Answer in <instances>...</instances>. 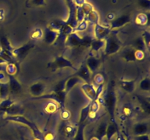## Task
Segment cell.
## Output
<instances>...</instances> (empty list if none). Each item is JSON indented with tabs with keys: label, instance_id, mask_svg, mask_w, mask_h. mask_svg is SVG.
<instances>
[{
	"label": "cell",
	"instance_id": "cell-1",
	"mask_svg": "<svg viewBox=\"0 0 150 140\" xmlns=\"http://www.w3.org/2000/svg\"><path fill=\"white\" fill-rule=\"evenodd\" d=\"M120 29L111 30L105 39V52L106 55H112L121 49L122 42L118 36Z\"/></svg>",
	"mask_w": 150,
	"mask_h": 140
},
{
	"label": "cell",
	"instance_id": "cell-2",
	"mask_svg": "<svg viewBox=\"0 0 150 140\" xmlns=\"http://www.w3.org/2000/svg\"><path fill=\"white\" fill-rule=\"evenodd\" d=\"M93 38L89 35L81 37L76 32H73L67 36L66 45L68 47H86L90 46L91 42L93 40Z\"/></svg>",
	"mask_w": 150,
	"mask_h": 140
},
{
	"label": "cell",
	"instance_id": "cell-3",
	"mask_svg": "<svg viewBox=\"0 0 150 140\" xmlns=\"http://www.w3.org/2000/svg\"><path fill=\"white\" fill-rule=\"evenodd\" d=\"M67 92L65 90L59 92H54L52 91L50 93H46V94H42L41 96H38V97H34L35 99H50L57 102L59 105L62 107V110L64 109V101H65V97Z\"/></svg>",
	"mask_w": 150,
	"mask_h": 140
},
{
	"label": "cell",
	"instance_id": "cell-4",
	"mask_svg": "<svg viewBox=\"0 0 150 140\" xmlns=\"http://www.w3.org/2000/svg\"><path fill=\"white\" fill-rule=\"evenodd\" d=\"M51 68L59 69V68H71L77 71L78 69L73 64V63L68 59L63 56H59L56 58V59L49 65Z\"/></svg>",
	"mask_w": 150,
	"mask_h": 140
},
{
	"label": "cell",
	"instance_id": "cell-5",
	"mask_svg": "<svg viewBox=\"0 0 150 140\" xmlns=\"http://www.w3.org/2000/svg\"><path fill=\"white\" fill-rule=\"evenodd\" d=\"M34 47H35V44L32 43V42H29V43L26 44V45H23L20 48L13 49V50L12 51V53H13L15 58H17V59L21 61L26 56L29 50Z\"/></svg>",
	"mask_w": 150,
	"mask_h": 140
},
{
	"label": "cell",
	"instance_id": "cell-6",
	"mask_svg": "<svg viewBox=\"0 0 150 140\" xmlns=\"http://www.w3.org/2000/svg\"><path fill=\"white\" fill-rule=\"evenodd\" d=\"M131 20V18L129 15H124L120 17L114 19L111 23V26H110V29L111 30H117V29H120L122 27L126 25L127 23H130Z\"/></svg>",
	"mask_w": 150,
	"mask_h": 140
},
{
	"label": "cell",
	"instance_id": "cell-7",
	"mask_svg": "<svg viewBox=\"0 0 150 140\" xmlns=\"http://www.w3.org/2000/svg\"><path fill=\"white\" fill-rule=\"evenodd\" d=\"M43 36L45 42L48 45H52L59 36V32L51 29L50 26H48L45 29V34Z\"/></svg>",
	"mask_w": 150,
	"mask_h": 140
},
{
	"label": "cell",
	"instance_id": "cell-8",
	"mask_svg": "<svg viewBox=\"0 0 150 140\" xmlns=\"http://www.w3.org/2000/svg\"><path fill=\"white\" fill-rule=\"evenodd\" d=\"M109 27H105L99 23L95 25V35L97 39L105 40L111 32Z\"/></svg>",
	"mask_w": 150,
	"mask_h": 140
},
{
	"label": "cell",
	"instance_id": "cell-9",
	"mask_svg": "<svg viewBox=\"0 0 150 140\" xmlns=\"http://www.w3.org/2000/svg\"><path fill=\"white\" fill-rule=\"evenodd\" d=\"M105 106L108 109L111 118L114 117V109H115V104H116V96L114 91H110L107 94V96L105 98Z\"/></svg>",
	"mask_w": 150,
	"mask_h": 140
},
{
	"label": "cell",
	"instance_id": "cell-10",
	"mask_svg": "<svg viewBox=\"0 0 150 140\" xmlns=\"http://www.w3.org/2000/svg\"><path fill=\"white\" fill-rule=\"evenodd\" d=\"M9 90L13 94H18L22 90V86L14 75L8 74Z\"/></svg>",
	"mask_w": 150,
	"mask_h": 140
},
{
	"label": "cell",
	"instance_id": "cell-11",
	"mask_svg": "<svg viewBox=\"0 0 150 140\" xmlns=\"http://www.w3.org/2000/svg\"><path fill=\"white\" fill-rule=\"evenodd\" d=\"M76 75L80 77L83 81L86 82V83H91V81H92V76H91L92 75V72L89 71L86 64L83 65L79 69L77 70Z\"/></svg>",
	"mask_w": 150,
	"mask_h": 140
},
{
	"label": "cell",
	"instance_id": "cell-12",
	"mask_svg": "<svg viewBox=\"0 0 150 140\" xmlns=\"http://www.w3.org/2000/svg\"><path fill=\"white\" fill-rule=\"evenodd\" d=\"M45 88H46V85L41 82L35 83L32 85L29 88V91L34 96V97H38L44 94Z\"/></svg>",
	"mask_w": 150,
	"mask_h": 140
},
{
	"label": "cell",
	"instance_id": "cell-13",
	"mask_svg": "<svg viewBox=\"0 0 150 140\" xmlns=\"http://www.w3.org/2000/svg\"><path fill=\"white\" fill-rule=\"evenodd\" d=\"M86 66L89 69V71L92 73L95 72L99 68L100 65V61L99 58H97L94 56H91L86 60Z\"/></svg>",
	"mask_w": 150,
	"mask_h": 140
},
{
	"label": "cell",
	"instance_id": "cell-14",
	"mask_svg": "<svg viewBox=\"0 0 150 140\" xmlns=\"http://www.w3.org/2000/svg\"><path fill=\"white\" fill-rule=\"evenodd\" d=\"M8 119L10 120L16 121V122H20V123H22L26 124V125H27L28 126L30 127V128H32L35 132H36V131H38V130L37 129L36 127H35V125H34L33 123L30 122V121L28 120L25 117L21 116V115H13V116H10Z\"/></svg>",
	"mask_w": 150,
	"mask_h": 140
},
{
	"label": "cell",
	"instance_id": "cell-15",
	"mask_svg": "<svg viewBox=\"0 0 150 140\" xmlns=\"http://www.w3.org/2000/svg\"><path fill=\"white\" fill-rule=\"evenodd\" d=\"M82 89L83 90L84 93H86V96L90 99L91 101L95 99L96 95V88L92 83H85L82 85Z\"/></svg>",
	"mask_w": 150,
	"mask_h": 140
},
{
	"label": "cell",
	"instance_id": "cell-16",
	"mask_svg": "<svg viewBox=\"0 0 150 140\" xmlns=\"http://www.w3.org/2000/svg\"><path fill=\"white\" fill-rule=\"evenodd\" d=\"M81 82H83L80 77H79L78 76H73V77H70L69 79H67L65 83V88H64V90L66 92H68L69 90H71L76 84L78 83H80Z\"/></svg>",
	"mask_w": 150,
	"mask_h": 140
},
{
	"label": "cell",
	"instance_id": "cell-17",
	"mask_svg": "<svg viewBox=\"0 0 150 140\" xmlns=\"http://www.w3.org/2000/svg\"><path fill=\"white\" fill-rule=\"evenodd\" d=\"M136 50L134 48H129L125 49L123 51V58L127 61H135L136 60Z\"/></svg>",
	"mask_w": 150,
	"mask_h": 140
},
{
	"label": "cell",
	"instance_id": "cell-18",
	"mask_svg": "<svg viewBox=\"0 0 150 140\" xmlns=\"http://www.w3.org/2000/svg\"><path fill=\"white\" fill-rule=\"evenodd\" d=\"M91 49L94 52H97L102 49L103 47H105V40H101V39H94L91 42Z\"/></svg>",
	"mask_w": 150,
	"mask_h": 140
},
{
	"label": "cell",
	"instance_id": "cell-19",
	"mask_svg": "<svg viewBox=\"0 0 150 140\" xmlns=\"http://www.w3.org/2000/svg\"><path fill=\"white\" fill-rule=\"evenodd\" d=\"M121 87L123 90H125L127 93H132L133 90H135V81L132 80V81H122L121 83Z\"/></svg>",
	"mask_w": 150,
	"mask_h": 140
},
{
	"label": "cell",
	"instance_id": "cell-20",
	"mask_svg": "<svg viewBox=\"0 0 150 140\" xmlns=\"http://www.w3.org/2000/svg\"><path fill=\"white\" fill-rule=\"evenodd\" d=\"M88 21V23H92V24L95 25L97 23H99V15H98V13L95 10H92L89 14H88L86 17H84Z\"/></svg>",
	"mask_w": 150,
	"mask_h": 140
},
{
	"label": "cell",
	"instance_id": "cell-21",
	"mask_svg": "<svg viewBox=\"0 0 150 140\" xmlns=\"http://www.w3.org/2000/svg\"><path fill=\"white\" fill-rule=\"evenodd\" d=\"M147 125L144 123H139L135 126V133L137 135H143L147 130Z\"/></svg>",
	"mask_w": 150,
	"mask_h": 140
},
{
	"label": "cell",
	"instance_id": "cell-22",
	"mask_svg": "<svg viewBox=\"0 0 150 140\" xmlns=\"http://www.w3.org/2000/svg\"><path fill=\"white\" fill-rule=\"evenodd\" d=\"M88 26V21L86 20V19L83 18V20L81 21L80 23L77 25L76 28L73 30V32H83V31H85L86 29H87Z\"/></svg>",
	"mask_w": 150,
	"mask_h": 140
},
{
	"label": "cell",
	"instance_id": "cell-23",
	"mask_svg": "<svg viewBox=\"0 0 150 140\" xmlns=\"http://www.w3.org/2000/svg\"><path fill=\"white\" fill-rule=\"evenodd\" d=\"M81 9V11L82 13H83L84 15V17H86L88 14L91 13L93 10V7H92V4H89V3H86L84 2L82 5L80 6Z\"/></svg>",
	"mask_w": 150,
	"mask_h": 140
},
{
	"label": "cell",
	"instance_id": "cell-24",
	"mask_svg": "<svg viewBox=\"0 0 150 140\" xmlns=\"http://www.w3.org/2000/svg\"><path fill=\"white\" fill-rule=\"evenodd\" d=\"M43 36V32L41 29L40 28H37L35 29L33 32L31 34V38L34 40H37V39H39L40 38L42 37Z\"/></svg>",
	"mask_w": 150,
	"mask_h": 140
},
{
	"label": "cell",
	"instance_id": "cell-25",
	"mask_svg": "<svg viewBox=\"0 0 150 140\" xmlns=\"http://www.w3.org/2000/svg\"><path fill=\"white\" fill-rule=\"evenodd\" d=\"M140 89L144 91H149L150 89V80L149 77H146L140 83Z\"/></svg>",
	"mask_w": 150,
	"mask_h": 140
},
{
	"label": "cell",
	"instance_id": "cell-26",
	"mask_svg": "<svg viewBox=\"0 0 150 140\" xmlns=\"http://www.w3.org/2000/svg\"><path fill=\"white\" fill-rule=\"evenodd\" d=\"M16 70H17V68H16V64H13V63H10V64H8L6 66V71L8 73V74H11V75H15L16 72Z\"/></svg>",
	"mask_w": 150,
	"mask_h": 140
},
{
	"label": "cell",
	"instance_id": "cell-27",
	"mask_svg": "<svg viewBox=\"0 0 150 140\" xmlns=\"http://www.w3.org/2000/svg\"><path fill=\"white\" fill-rule=\"evenodd\" d=\"M148 20V17L145 15L144 14H140L137 16L136 18V23L140 25H144L147 22Z\"/></svg>",
	"mask_w": 150,
	"mask_h": 140
},
{
	"label": "cell",
	"instance_id": "cell-28",
	"mask_svg": "<svg viewBox=\"0 0 150 140\" xmlns=\"http://www.w3.org/2000/svg\"><path fill=\"white\" fill-rule=\"evenodd\" d=\"M142 39H143L144 42V44H145V45H146V47L148 48V49H149V39H150L149 32H147V31H146V32L144 33Z\"/></svg>",
	"mask_w": 150,
	"mask_h": 140
},
{
	"label": "cell",
	"instance_id": "cell-29",
	"mask_svg": "<svg viewBox=\"0 0 150 140\" xmlns=\"http://www.w3.org/2000/svg\"><path fill=\"white\" fill-rule=\"evenodd\" d=\"M139 4L144 9L149 10L150 7L149 0H139Z\"/></svg>",
	"mask_w": 150,
	"mask_h": 140
},
{
	"label": "cell",
	"instance_id": "cell-30",
	"mask_svg": "<svg viewBox=\"0 0 150 140\" xmlns=\"http://www.w3.org/2000/svg\"><path fill=\"white\" fill-rule=\"evenodd\" d=\"M30 3L35 6H45V0H31Z\"/></svg>",
	"mask_w": 150,
	"mask_h": 140
},
{
	"label": "cell",
	"instance_id": "cell-31",
	"mask_svg": "<svg viewBox=\"0 0 150 140\" xmlns=\"http://www.w3.org/2000/svg\"><path fill=\"white\" fill-rule=\"evenodd\" d=\"M57 109V106L55 104L50 103L48 104V106L46 107V110L49 112H54Z\"/></svg>",
	"mask_w": 150,
	"mask_h": 140
},
{
	"label": "cell",
	"instance_id": "cell-32",
	"mask_svg": "<svg viewBox=\"0 0 150 140\" xmlns=\"http://www.w3.org/2000/svg\"><path fill=\"white\" fill-rule=\"evenodd\" d=\"M0 82L3 83H8V77H7L5 74H4V72H1V71H0Z\"/></svg>",
	"mask_w": 150,
	"mask_h": 140
},
{
	"label": "cell",
	"instance_id": "cell-33",
	"mask_svg": "<svg viewBox=\"0 0 150 140\" xmlns=\"http://www.w3.org/2000/svg\"><path fill=\"white\" fill-rule=\"evenodd\" d=\"M95 81L96 82V83H98V85L102 84V83H103V81H104L103 76L101 75V74H98V75H97L96 77H95Z\"/></svg>",
	"mask_w": 150,
	"mask_h": 140
},
{
	"label": "cell",
	"instance_id": "cell-34",
	"mask_svg": "<svg viewBox=\"0 0 150 140\" xmlns=\"http://www.w3.org/2000/svg\"><path fill=\"white\" fill-rule=\"evenodd\" d=\"M144 57V52L143 51H141V50H136V60L137 59H143Z\"/></svg>",
	"mask_w": 150,
	"mask_h": 140
},
{
	"label": "cell",
	"instance_id": "cell-35",
	"mask_svg": "<svg viewBox=\"0 0 150 140\" xmlns=\"http://www.w3.org/2000/svg\"><path fill=\"white\" fill-rule=\"evenodd\" d=\"M136 140H149V135H139L136 138Z\"/></svg>",
	"mask_w": 150,
	"mask_h": 140
},
{
	"label": "cell",
	"instance_id": "cell-36",
	"mask_svg": "<svg viewBox=\"0 0 150 140\" xmlns=\"http://www.w3.org/2000/svg\"><path fill=\"white\" fill-rule=\"evenodd\" d=\"M62 116V118H64V119H67V118H69V116H70V113H69L67 110H64V109H63Z\"/></svg>",
	"mask_w": 150,
	"mask_h": 140
}]
</instances>
